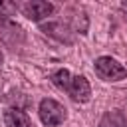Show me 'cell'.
Returning a JSON list of instances; mask_svg holds the SVG:
<instances>
[{
    "mask_svg": "<svg viewBox=\"0 0 127 127\" xmlns=\"http://www.w3.org/2000/svg\"><path fill=\"white\" fill-rule=\"evenodd\" d=\"M93 69L95 75L103 81H121L127 77V69L123 67V64H119L111 56H99L93 62Z\"/></svg>",
    "mask_w": 127,
    "mask_h": 127,
    "instance_id": "cell-1",
    "label": "cell"
},
{
    "mask_svg": "<svg viewBox=\"0 0 127 127\" xmlns=\"http://www.w3.org/2000/svg\"><path fill=\"white\" fill-rule=\"evenodd\" d=\"M0 42L4 46H8L10 50H16V48H22L24 42H26V32L24 28L14 22L12 18L8 16H0Z\"/></svg>",
    "mask_w": 127,
    "mask_h": 127,
    "instance_id": "cell-2",
    "label": "cell"
},
{
    "mask_svg": "<svg viewBox=\"0 0 127 127\" xmlns=\"http://www.w3.org/2000/svg\"><path fill=\"white\" fill-rule=\"evenodd\" d=\"M38 113H40V119H42V123H44L46 127H58V125H62V123L65 121V117H67L65 107H64L60 101L52 99V97H44V99L40 101Z\"/></svg>",
    "mask_w": 127,
    "mask_h": 127,
    "instance_id": "cell-3",
    "label": "cell"
},
{
    "mask_svg": "<svg viewBox=\"0 0 127 127\" xmlns=\"http://www.w3.org/2000/svg\"><path fill=\"white\" fill-rule=\"evenodd\" d=\"M20 10H22V14H24L28 20H32V22H42L44 18H48V16H52V14H54L56 6H54L52 2L32 0V2L22 4V6H20Z\"/></svg>",
    "mask_w": 127,
    "mask_h": 127,
    "instance_id": "cell-4",
    "label": "cell"
},
{
    "mask_svg": "<svg viewBox=\"0 0 127 127\" xmlns=\"http://www.w3.org/2000/svg\"><path fill=\"white\" fill-rule=\"evenodd\" d=\"M75 103H87L91 99V85L85 75H71L69 87L65 91Z\"/></svg>",
    "mask_w": 127,
    "mask_h": 127,
    "instance_id": "cell-5",
    "label": "cell"
},
{
    "mask_svg": "<svg viewBox=\"0 0 127 127\" xmlns=\"http://www.w3.org/2000/svg\"><path fill=\"white\" fill-rule=\"evenodd\" d=\"M40 30L46 36H50V38H54L62 44H73V32L64 22H48V24H42Z\"/></svg>",
    "mask_w": 127,
    "mask_h": 127,
    "instance_id": "cell-6",
    "label": "cell"
},
{
    "mask_svg": "<svg viewBox=\"0 0 127 127\" xmlns=\"http://www.w3.org/2000/svg\"><path fill=\"white\" fill-rule=\"evenodd\" d=\"M4 125L6 127H34L28 113H24L22 109H14V107L4 111Z\"/></svg>",
    "mask_w": 127,
    "mask_h": 127,
    "instance_id": "cell-7",
    "label": "cell"
},
{
    "mask_svg": "<svg viewBox=\"0 0 127 127\" xmlns=\"http://www.w3.org/2000/svg\"><path fill=\"white\" fill-rule=\"evenodd\" d=\"M99 127H127V117H125L123 111L111 109V111H107V113L101 117Z\"/></svg>",
    "mask_w": 127,
    "mask_h": 127,
    "instance_id": "cell-8",
    "label": "cell"
},
{
    "mask_svg": "<svg viewBox=\"0 0 127 127\" xmlns=\"http://www.w3.org/2000/svg\"><path fill=\"white\" fill-rule=\"evenodd\" d=\"M50 79H52V83H54L58 89H62V91H67V87H69V81H71V73H69V69H65V67H60V69H56V71L50 75Z\"/></svg>",
    "mask_w": 127,
    "mask_h": 127,
    "instance_id": "cell-9",
    "label": "cell"
},
{
    "mask_svg": "<svg viewBox=\"0 0 127 127\" xmlns=\"http://www.w3.org/2000/svg\"><path fill=\"white\" fill-rule=\"evenodd\" d=\"M18 8H20V6L12 4V2H0V16H8V18H10Z\"/></svg>",
    "mask_w": 127,
    "mask_h": 127,
    "instance_id": "cell-10",
    "label": "cell"
},
{
    "mask_svg": "<svg viewBox=\"0 0 127 127\" xmlns=\"http://www.w3.org/2000/svg\"><path fill=\"white\" fill-rule=\"evenodd\" d=\"M119 10H121V14H123V18H125V22H127V0L119 4Z\"/></svg>",
    "mask_w": 127,
    "mask_h": 127,
    "instance_id": "cell-11",
    "label": "cell"
},
{
    "mask_svg": "<svg viewBox=\"0 0 127 127\" xmlns=\"http://www.w3.org/2000/svg\"><path fill=\"white\" fill-rule=\"evenodd\" d=\"M2 60H4V56H2V52H0V65H2Z\"/></svg>",
    "mask_w": 127,
    "mask_h": 127,
    "instance_id": "cell-12",
    "label": "cell"
}]
</instances>
